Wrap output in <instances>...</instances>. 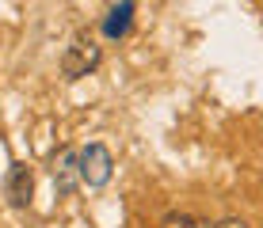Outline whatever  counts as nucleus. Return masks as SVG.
Returning <instances> with one entry per match:
<instances>
[{
	"label": "nucleus",
	"instance_id": "1",
	"mask_svg": "<svg viewBox=\"0 0 263 228\" xmlns=\"http://www.w3.org/2000/svg\"><path fill=\"white\" fill-rule=\"evenodd\" d=\"M99 61H103L99 42L88 38V34H80V38L61 53V72H65V80H80V76H88V72H96Z\"/></svg>",
	"mask_w": 263,
	"mask_h": 228
},
{
	"label": "nucleus",
	"instance_id": "4",
	"mask_svg": "<svg viewBox=\"0 0 263 228\" xmlns=\"http://www.w3.org/2000/svg\"><path fill=\"white\" fill-rule=\"evenodd\" d=\"M31 190H34L31 168H27V163H15V168L8 171V186H4L8 202H12L15 209H27V205H31Z\"/></svg>",
	"mask_w": 263,
	"mask_h": 228
},
{
	"label": "nucleus",
	"instance_id": "5",
	"mask_svg": "<svg viewBox=\"0 0 263 228\" xmlns=\"http://www.w3.org/2000/svg\"><path fill=\"white\" fill-rule=\"evenodd\" d=\"M130 12H134V0H122L119 8H111V15H107L103 31L111 34V38H122V34L130 31Z\"/></svg>",
	"mask_w": 263,
	"mask_h": 228
},
{
	"label": "nucleus",
	"instance_id": "2",
	"mask_svg": "<svg viewBox=\"0 0 263 228\" xmlns=\"http://www.w3.org/2000/svg\"><path fill=\"white\" fill-rule=\"evenodd\" d=\"M111 175H115L111 152H107L103 144H88V149L80 152V182H84V186H92V190H99V186H107V182H111Z\"/></svg>",
	"mask_w": 263,
	"mask_h": 228
},
{
	"label": "nucleus",
	"instance_id": "3",
	"mask_svg": "<svg viewBox=\"0 0 263 228\" xmlns=\"http://www.w3.org/2000/svg\"><path fill=\"white\" fill-rule=\"evenodd\" d=\"M53 182H58V194H72V190L80 186V152H58V160H53Z\"/></svg>",
	"mask_w": 263,
	"mask_h": 228
},
{
	"label": "nucleus",
	"instance_id": "8",
	"mask_svg": "<svg viewBox=\"0 0 263 228\" xmlns=\"http://www.w3.org/2000/svg\"><path fill=\"white\" fill-rule=\"evenodd\" d=\"M195 228H221V224H202V221H198V224H195Z\"/></svg>",
	"mask_w": 263,
	"mask_h": 228
},
{
	"label": "nucleus",
	"instance_id": "6",
	"mask_svg": "<svg viewBox=\"0 0 263 228\" xmlns=\"http://www.w3.org/2000/svg\"><path fill=\"white\" fill-rule=\"evenodd\" d=\"M198 221L195 217H187V213H172V217H164V228H195Z\"/></svg>",
	"mask_w": 263,
	"mask_h": 228
},
{
	"label": "nucleus",
	"instance_id": "7",
	"mask_svg": "<svg viewBox=\"0 0 263 228\" xmlns=\"http://www.w3.org/2000/svg\"><path fill=\"white\" fill-rule=\"evenodd\" d=\"M221 228H248V224H244V221H237V217H233V221H225Z\"/></svg>",
	"mask_w": 263,
	"mask_h": 228
}]
</instances>
